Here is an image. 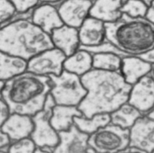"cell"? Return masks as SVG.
Instances as JSON below:
<instances>
[{
    "label": "cell",
    "mask_w": 154,
    "mask_h": 153,
    "mask_svg": "<svg viewBox=\"0 0 154 153\" xmlns=\"http://www.w3.org/2000/svg\"><path fill=\"white\" fill-rule=\"evenodd\" d=\"M83 116L78 106L56 105L52 109L51 123L58 132L69 130L74 124L75 117Z\"/></svg>",
    "instance_id": "cell-19"
},
{
    "label": "cell",
    "mask_w": 154,
    "mask_h": 153,
    "mask_svg": "<svg viewBox=\"0 0 154 153\" xmlns=\"http://www.w3.org/2000/svg\"><path fill=\"white\" fill-rule=\"evenodd\" d=\"M93 68L107 71H121L122 57L114 53L103 52L92 54Z\"/></svg>",
    "instance_id": "cell-24"
},
{
    "label": "cell",
    "mask_w": 154,
    "mask_h": 153,
    "mask_svg": "<svg viewBox=\"0 0 154 153\" xmlns=\"http://www.w3.org/2000/svg\"><path fill=\"white\" fill-rule=\"evenodd\" d=\"M149 6L140 0H127L122 6L121 11L132 18H145Z\"/></svg>",
    "instance_id": "cell-25"
},
{
    "label": "cell",
    "mask_w": 154,
    "mask_h": 153,
    "mask_svg": "<svg viewBox=\"0 0 154 153\" xmlns=\"http://www.w3.org/2000/svg\"><path fill=\"white\" fill-rule=\"evenodd\" d=\"M51 89L49 77L26 71L4 83L2 98L11 113L32 117L44 108Z\"/></svg>",
    "instance_id": "cell-3"
},
{
    "label": "cell",
    "mask_w": 154,
    "mask_h": 153,
    "mask_svg": "<svg viewBox=\"0 0 154 153\" xmlns=\"http://www.w3.org/2000/svg\"><path fill=\"white\" fill-rule=\"evenodd\" d=\"M142 59L143 60L154 65V48L148 52L139 56H137Z\"/></svg>",
    "instance_id": "cell-31"
},
{
    "label": "cell",
    "mask_w": 154,
    "mask_h": 153,
    "mask_svg": "<svg viewBox=\"0 0 154 153\" xmlns=\"http://www.w3.org/2000/svg\"><path fill=\"white\" fill-rule=\"evenodd\" d=\"M152 153H154V151H153V152H152Z\"/></svg>",
    "instance_id": "cell-40"
},
{
    "label": "cell",
    "mask_w": 154,
    "mask_h": 153,
    "mask_svg": "<svg viewBox=\"0 0 154 153\" xmlns=\"http://www.w3.org/2000/svg\"><path fill=\"white\" fill-rule=\"evenodd\" d=\"M80 48L98 46L106 41L105 23L89 16L78 29Z\"/></svg>",
    "instance_id": "cell-13"
},
{
    "label": "cell",
    "mask_w": 154,
    "mask_h": 153,
    "mask_svg": "<svg viewBox=\"0 0 154 153\" xmlns=\"http://www.w3.org/2000/svg\"><path fill=\"white\" fill-rule=\"evenodd\" d=\"M140 1H142L144 3L146 4L149 7L151 5V4L153 3L154 0H140Z\"/></svg>",
    "instance_id": "cell-36"
},
{
    "label": "cell",
    "mask_w": 154,
    "mask_h": 153,
    "mask_svg": "<svg viewBox=\"0 0 154 153\" xmlns=\"http://www.w3.org/2000/svg\"><path fill=\"white\" fill-rule=\"evenodd\" d=\"M154 65L137 56L122 57L121 73L127 83L134 85L153 70Z\"/></svg>",
    "instance_id": "cell-17"
},
{
    "label": "cell",
    "mask_w": 154,
    "mask_h": 153,
    "mask_svg": "<svg viewBox=\"0 0 154 153\" xmlns=\"http://www.w3.org/2000/svg\"><path fill=\"white\" fill-rule=\"evenodd\" d=\"M117 153H147V152H145L142 151L139 149H137L136 148L128 147L126 149H125L121 151H120Z\"/></svg>",
    "instance_id": "cell-33"
},
{
    "label": "cell",
    "mask_w": 154,
    "mask_h": 153,
    "mask_svg": "<svg viewBox=\"0 0 154 153\" xmlns=\"http://www.w3.org/2000/svg\"><path fill=\"white\" fill-rule=\"evenodd\" d=\"M28 61L21 58L0 52V81L6 82L26 71Z\"/></svg>",
    "instance_id": "cell-20"
},
{
    "label": "cell",
    "mask_w": 154,
    "mask_h": 153,
    "mask_svg": "<svg viewBox=\"0 0 154 153\" xmlns=\"http://www.w3.org/2000/svg\"><path fill=\"white\" fill-rule=\"evenodd\" d=\"M33 129L32 117L19 113H11L2 127L12 141L29 138Z\"/></svg>",
    "instance_id": "cell-16"
},
{
    "label": "cell",
    "mask_w": 154,
    "mask_h": 153,
    "mask_svg": "<svg viewBox=\"0 0 154 153\" xmlns=\"http://www.w3.org/2000/svg\"><path fill=\"white\" fill-rule=\"evenodd\" d=\"M37 146L29 138L12 141L7 149L8 153H35Z\"/></svg>",
    "instance_id": "cell-26"
},
{
    "label": "cell",
    "mask_w": 154,
    "mask_h": 153,
    "mask_svg": "<svg viewBox=\"0 0 154 153\" xmlns=\"http://www.w3.org/2000/svg\"><path fill=\"white\" fill-rule=\"evenodd\" d=\"M0 153H8V152H7V151H2V150H1V151H0Z\"/></svg>",
    "instance_id": "cell-38"
},
{
    "label": "cell",
    "mask_w": 154,
    "mask_h": 153,
    "mask_svg": "<svg viewBox=\"0 0 154 153\" xmlns=\"http://www.w3.org/2000/svg\"><path fill=\"white\" fill-rule=\"evenodd\" d=\"M66 56L59 49H46L28 61L27 71L39 76H59L64 71Z\"/></svg>",
    "instance_id": "cell-9"
},
{
    "label": "cell",
    "mask_w": 154,
    "mask_h": 153,
    "mask_svg": "<svg viewBox=\"0 0 154 153\" xmlns=\"http://www.w3.org/2000/svg\"><path fill=\"white\" fill-rule=\"evenodd\" d=\"M93 0H63L56 5L64 24L79 29L89 16Z\"/></svg>",
    "instance_id": "cell-10"
},
{
    "label": "cell",
    "mask_w": 154,
    "mask_h": 153,
    "mask_svg": "<svg viewBox=\"0 0 154 153\" xmlns=\"http://www.w3.org/2000/svg\"><path fill=\"white\" fill-rule=\"evenodd\" d=\"M145 18L149 20L153 24H154V1L149 7L148 11Z\"/></svg>",
    "instance_id": "cell-32"
},
{
    "label": "cell",
    "mask_w": 154,
    "mask_h": 153,
    "mask_svg": "<svg viewBox=\"0 0 154 153\" xmlns=\"http://www.w3.org/2000/svg\"><path fill=\"white\" fill-rule=\"evenodd\" d=\"M50 36L54 48L61 51L66 57L71 56L80 48L78 29L63 24L54 30Z\"/></svg>",
    "instance_id": "cell-15"
},
{
    "label": "cell",
    "mask_w": 154,
    "mask_h": 153,
    "mask_svg": "<svg viewBox=\"0 0 154 153\" xmlns=\"http://www.w3.org/2000/svg\"><path fill=\"white\" fill-rule=\"evenodd\" d=\"M62 1L63 0H40V3H48V4L57 5Z\"/></svg>",
    "instance_id": "cell-34"
},
{
    "label": "cell",
    "mask_w": 154,
    "mask_h": 153,
    "mask_svg": "<svg viewBox=\"0 0 154 153\" xmlns=\"http://www.w3.org/2000/svg\"><path fill=\"white\" fill-rule=\"evenodd\" d=\"M52 48L50 35L34 23L30 16L18 15L0 27V52L29 61Z\"/></svg>",
    "instance_id": "cell-2"
},
{
    "label": "cell",
    "mask_w": 154,
    "mask_h": 153,
    "mask_svg": "<svg viewBox=\"0 0 154 153\" xmlns=\"http://www.w3.org/2000/svg\"><path fill=\"white\" fill-rule=\"evenodd\" d=\"M11 142L9 136L2 129L0 130V151H7Z\"/></svg>",
    "instance_id": "cell-30"
},
{
    "label": "cell",
    "mask_w": 154,
    "mask_h": 153,
    "mask_svg": "<svg viewBox=\"0 0 154 153\" xmlns=\"http://www.w3.org/2000/svg\"><path fill=\"white\" fill-rule=\"evenodd\" d=\"M95 153H96V152H95Z\"/></svg>",
    "instance_id": "cell-41"
},
{
    "label": "cell",
    "mask_w": 154,
    "mask_h": 153,
    "mask_svg": "<svg viewBox=\"0 0 154 153\" xmlns=\"http://www.w3.org/2000/svg\"><path fill=\"white\" fill-rule=\"evenodd\" d=\"M10 109L5 101L0 97V130L11 114Z\"/></svg>",
    "instance_id": "cell-29"
},
{
    "label": "cell",
    "mask_w": 154,
    "mask_h": 153,
    "mask_svg": "<svg viewBox=\"0 0 154 153\" xmlns=\"http://www.w3.org/2000/svg\"><path fill=\"white\" fill-rule=\"evenodd\" d=\"M126 1H127V0H122V2H123V4L126 2Z\"/></svg>",
    "instance_id": "cell-39"
},
{
    "label": "cell",
    "mask_w": 154,
    "mask_h": 153,
    "mask_svg": "<svg viewBox=\"0 0 154 153\" xmlns=\"http://www.w3.org/2000/svg\"><path fill=\"white\" fill-rule=\"evenodd\" d=\"M59 142L53 153H95L89 146V135L80 131L74 124L71 128L59 133Z\"/></svg>",
    "instance_id": "cell-12"
},
{
    "label": "cell",
    "mask_w": 154,
    "mask_h": 153,
    "mask_svg": "<svg viewBox=\"0 0 154 153\" xmlns=\"http://www.w3.org/2000/svg\"><path fill=\"white\" fill-rule=\"evenodd\" d=\"M50 95L56 105L78 106L87 94L80 76L65 70L59 76H49Z\"/></svg>",
    "instance_id": "cell-5"
},
{
    "label": "cell",
    "mask_w": 154,
    "mask_h": 153,
    "mask_svg": "<svg viewBox=\"0 0 154 153\" xmlns=\"http://www.w3.org/2000/svg\"><path fill=\"white\" fill-rule=\"evenodd\" d=\"M93 69L92 54L88 51L79 48L67 56L64 63V70L80 77Z\"/></svg>",
    "instance_id": "cell-21"
},
{
    "label": "cell",
    "mask_w": 154,
    "mask_h": 153,
    "mask_svg": "<svg viewBox=\"0 0 154 153\" xmlns=\"http://www.w3.org/2000/svg\"><path fill=\"white\" fill-rule=\"evenodd\" d=\"M106 40L125 56H139L154 48V24L146 18H121L105 23Z\"/></svg>",
    "instance_id": "cell-4"
},
{
    "label": "cell",
    "mask_w": 154,
    "mask_h": 153,
    "mask_svg": "<svg viewBox=\"0 0 154 153\" xmlns=\"http://www.w3.org/2000/svg\"><path fill=\"white\" fill-rule=\"evenodd\" d=\"M128 103L143 116H147L154 120L153 71L132 85Z\"/></svg>",
    "instance_id": "cell-8"
},
{
    "label": "cell",
    "mask_w": 154,
    "mask_h": 153,
    "mask_svg": "<svg viewBox=\"0 0 154 153\" xmlns=\"http://www.w3.org/2000/svg\"><path fill=\"white\" fill-rule=\"evenodd\" d=\"M3 85H4V83L0 81V97H2V91Z\"/></svg>",
    "instance_id": "cell-37"
},
{
    "label": "cell",
    "mask_w": 154,
    "mask_h": 153,
    "mask_svg": "<svg viewBox=\"0 0 154 153\" xmlns=\"http://www.w3.org/2000/svg\"><path fill=\"white\" fill-rule=\"evenodd\" d=\"M30 18L34 23L49 35L64 24L56 5L53 4L40 3L31 11Z\"/></svg>",
    "instance_id": "cell-14"
},
{
    "label": "cell",
    "mask_w": 154,
    "mask_h": 153,
    "mask_svg": "<svg viewBox=\"0 0 154 153\" xmlns=\"http://www.w3.org/2000/svg\"><path fill=\"white\" fill-rule=\"evenodd\" d=\"M129 147L147 153L154 151V120L143 116L135 121L129 130Z\"/></svg>",
    "instance_id": "cell-11"
},
{
    "label": "cell",
    "mask_w": 154,
    "mask_h": 153,
    "mask_svg": "<svg viewBox=\"0 0 154 153\" xmlns=\"http://www.w3.org/2000/svg\"><path fill=\"white\" fill-rule=\"evenodd\" d=\"M110 123V114H97L91 118L84 116L75 117L74 124L82 132L91 135Z\"/></svg>",
    "instance_id": "cell-23"
},
{
    "label": "cell",
    "mask_w": 154,
    "mask_h": 153,
    "mask_svg": "<svg viewBox=\"0 0 154 153\" xmlns=\"http://www.w3.org/2000/svg\"><path fill=\"white\" fill-rule=\"evenodd\" d=\"M122 0H93L89 16L105 23H113L121 18Z\"/></svg>",
    "instance_id": "cell-18"
},
{
    "label": "cell",
    "mask_w": 154,
    "mask_h": 153,
    "mask_svg": "<svg viewBox=\"0 0 154 153\" xmlns=\"http://www.w3.org/2000/svg\"><path fill=\"white\" fill-rule=\"evenodd\" d=\"M129 130L109 124L89 136V147L96 153H117L129 145Z\"/></svg>",
    "instance_id": "cell-6"
},
{
    "label": "cell",
    "mask_w": 154,
    "mask_h": 153,
    "mask_svg": "<svg viewBox=\"0 0 154 153\" xmlns=\"http://www.w3.org/2000/svg\"><path fill=\"white\" fill-rule=\"evenodd\" d=\"M18 15H26L40 4V0H10Z\"/></svg>",
    "instance_id": "cell-28"
},
{
    "label": "cell",
    "mask_w": 154,
    "mask_h": 153,
    "mask_svg": "<svg viewBox=\"0 0 154 153\" xmlns=\"http://www.w3.org/2000/svg\"><path fill=\"white\" fill-rule=\"evenodd\" d=\"M18 16L10 0H0V27L13 20Z\"/></svg>",
    "instance_id": "cell-27"
},
{
    "label": "cell",
    "mask_w": 154,
    "mask_h": 153,
    "mask_svg": "<svg viewBox=\"0 0 154 153\" xmlns=\"http://www.w3.org/2000/svg\"><path fill=\"white\" fill-rule=\"evenodd\" d=\"M110 123L121 128L130 130L135 121L143 115L132 105L126 103L110 114Z\"/></svg>",
    "instance_id": "cell-22"
},
{
    "label": "cell",
    "mask_w": 154,
    "mask_h": 153,
    "mask_svg": "<svg viewBox=\"0 0 154 153\" xmlns=\"http://www.w3.org/2000/svg\"><path fill=\"white\" fill-rule=\"evenodd\" d=\"M81 78L87 94L78 107L85 117L110 114L128 102L132 86L121 71L93 68Z\"/></svg>",
    "instance_id": "cell-1"
},
{
    "label": "cell",
    "mask_w": 154,
    "mask_h": 153,
    "mask_svg": "<svg viewBox=\"0 0 154 153\" xmlns=\"http://www.w3.org/2000/svg\"><path fill=\"white\" fill-rule=\"evenodd\" d=\"M55 105L54 99L49 94L44 108L32 116L34 129L30 136L37 148L51 152L59 142V133L51 123L52 109Z\"/></svg>",
    "instance_id": "cell-7"
},
{
    "label": "cell",
    "mask_w": 154,
    "mask_h": 153,
    "mask_svg": "<svg viewBox=\"0 0 154 153\" xmlns=\"http://www.w3.org/2000/svg\"><path fill=\"white\" fill-rule=\"evenodd\" d=\"M35 153H53V152L48 151V150H46V149H44L37 148V149L35 151Z\"/></svg>",
    "instance_id": "cell-35"
}]
</instances>
